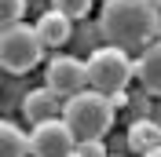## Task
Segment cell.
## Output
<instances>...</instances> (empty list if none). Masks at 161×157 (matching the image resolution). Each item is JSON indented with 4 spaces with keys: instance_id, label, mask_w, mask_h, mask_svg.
<instances>
[{
    "instance_id": "6da1fadb",
    "label": "cell",
    "mask_w": 161,
    "mask_h": 157,
    "mask_svg": "<svg viewBox=\"0 0 161 157\" xmlns=\"http://www.w3.org/2000/svg\"><path fill=\"white\" fill-rule=\"evenodd\" d=\"M99 30L110 48H150V37L161 33V8L154 0H106Z\"/></svg>"
},
{
    "instance_id": "7a4b0ae2",
    "label": "cell",
    "mask_w": 161,
    "mask_h": 157,
    "mask_svg": "<svg viewBox=\"0 0 161 157\" xmlns=\"http://www.w3.org/2000/svg\"><path fill=\"white\" fill-rule=\"evenodd\" d=\"M114 113H117V110H114L110 95H103V91H95V88L66 99V106H62V121L70 124V132L77 135V143L103 139L114 128Z\"/></svg>"
},
{
    "instance_id": "3957f363",
    "label": "cell",
    "mask_w": 161,
    "mask_h": 157,
    "mask_svg": "<svg viewBox=\"0 0 161 157\" xmlns=\"http://www.w3.org/2000/svg\"><path fill=\"white\" fill-rule=\"evenodd\" d=\"M40 59H44V44L37 37V26L15 22L0 30V66L8 73H30Z\"/></svg>"
},
{
    "instance_id": "277c9868",
    "label": "cell",
    "mask_w": 161,
    "mask_h": 157,
    "mask_svg": "<svg viewBox=\"0 0 161 157\" xmlns=\"http://www.w3.org/2000/svg\"><path fill=\"white\" fill-rule=\"evenodd\" d=\"M136 66H132L128 51L121 48H110V44H103L88 55V84L103 95H114V91H125V84L132 80Z\"/></svg>"
},
{
    "instance_id": "5b68a950",
    "label": "cell",
    "mask_w": 161,
    "mask_h": 157,
    "mask_svg": "<svg viewBox=\"0 0 161 157\" xmlns=\"http://www.w3.org/2000/svg\"><path fill=\"white\" fill-rule=\"evenodd\" d=\"M44 88H51L59 99H73L88 91V62L73 59V55H55L44 69Z\"/></svg>"
},
{
    "instance_id": "8992f818",
    "label": "cell",
    "mask_w": 161,
    "mask_h": 157,
    "mask_svg": "<svg viewBox=\"0 0 161 157\" xmlns=\"http://www.w3.org/2000/svg\"><path fill=\"white\" fill-rule=\"evenodd\" d=\"M73 150H77V135L70 132V124L62 117L33 124V132H30V154L33 157H73Z\"/></svg>"
},
{
    "instance_id": "52a82bcc",
    "label": "cell",
    "mask_w": 161,
    "mask_h": 157,
    "mask_svg": "<svg viewBox=\"0 0 161 157\" xmlns=\"http://www.w3.org/2000/svg\"><path fill=\"white\" fill-rule=\"evenodd\" d=\"M22 117H30L33 124H44V121L59 117V95L51 88H33L30 95L22 99Z\"/></svg>"
},
{
    "instance_id": "ba28073f",
    "label": "cell",
    "mask_w": 161,
    "mask_h": 157,
    "mask_svg": "<svg viewBox=\"0 0 161 157\" xmlns=\"http://www.w3.org/2000/svg\"><path fill=\"white\" fill-rule=\"evenodd\" d=\"M37 37H40L44 48H62V44L73 37V26H70L66 15H59V11L51 8L48 15H40V19H37Z\"/></svg>"
},
{
    "instance_id": "9c48e42d",
    "label": "cell",
    "mask_w": 161,
    "mask_h": 157,
    "mask_svg": "<svg viewBox=\"0 0 161 157\" xmlns=\"http://www.w3.org/2000/svg\"><path fill=\"white\" fill-rule=\"evenodd\" d=\"M136 77L150 95H161V40L143 48V55L136 59Z\"/></svg>"
},
{
    "instance_id": "30bf717a",
    "label": "cell",
    "mask_w": 161,
    "mask_h": 157,
    "mask_svg": "<svg viewBox=\"0 0 161 157\" xmlns=\"http://www.w3.org/2000/svg\"><path fill=\"white\" fill-rule=\"evenodd\" d=\"M128 146L136 150V154H150V150H161V124H154V121H136V124L128 128Z\"/></svg>"
},
{
    "instance_id": "8fae6325",
    "label": "cell",
    "mask_w": 161,
    "mask_h": 157,
    "mask_svg": "<svg viewBox=\"0 0 161 157\" xmlns=\"http://www.w3.org/2000/svg\"><path fill=\"white\" fill-rule=\"evenodd\" d=\"M0 157H30V135L15 121H0Z\"/></svg>"
},
{
    "instance_id": "7c38bea8",
    "label": "cell",
    "mask_w": 161,
    "mask_h": 157,
    "mask_svg": "<svg viewBox=\"0 0 161 157\" xmlns=\"http://www.w3.org/2000/svg\"><path fill=\"white\" fill-rule=\"evenodd\" d=\"M26 15V0H0V30H8Z\"/></svg>"
},
{
    "instance_id": "4fadbf2b",
    "label": "cell",
    "mask_w": 161,
    "mask_h": 157,
    "mask_svg": "<svg viewBox=\"0 0 161 157\" xmlns=\"http://www.w3.org/2000/svg\"><path fill=\"white\" fill-rule=\"evenodd\" d=\"M55 11L73 22V19H84V15L92 11V0H55Z\"/></svg>"
},
{
    "instance_id": "5bb4252c",
    "label": "cell",
    "mask_w": 161,
    "mask_h": 157,
    "mask_svg": "<svg viewBox=\"0 0 161 157\" xmlns=\"http://www.w3.org/2000/svg\"><path fill=\"white\" fill-rule=\"evenodd\" d=\"M73 157H110L106 146H103V139H92V143H77Z\"/></svg>"
},
{
    "instance_id": "9a60e30c",
    "label": "cell",
    "mask_w": 161,
    "mask_h": 157,
    "mask_svg": "<svg viewBox=\"0 0 161 157\" xmlns=\"http://www.w3.org/2000/svg\"><path fill=\"white\" fill-rule=\"evenodd\" d=\"M110 102H114V110H117V106H125V102H128V95H125V91H114Z\"/></svg>"
},
{
    "instance_id": "2e32d148",
    "label": "cell",
    "mask_w": 161,
    "mask_h": 157,
    "mask_svg": "<svg viewBox=\"0 0 161 157\" xmlns=\"http://www.w3.org/2000/svg\"><path fill=\"white\" fill-rule=\"evenodd\" d=\"M143 157H161V150H150V154H143Z\"/></svg>"
},
{
    "instance_id": "e0dca14e",
    "label": "cell",
    "mask_w": 161,
    "mask_h": 157,
    "mask_svg": "<svg viewBox=\"0 0 161 157\" xmlns=\"http://www.w3.org/2000/svg\"><path fill=\"white\" fill-rule=\"evenodd\" d=\"M154 4H158V8H161V0H154Z\"/></svg>"
}]
</instances>
